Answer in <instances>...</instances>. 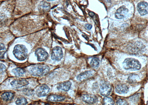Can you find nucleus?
Wrapping results in <instances>:
<instances>
[{
    "label": "nucleus",
    "instance_id": "nucleus-12",
    "mask_svg": "<svg viewBox=\"0 0 148 105\" xmlns=\"http://www.w3.org/2000/svg\"><path fill=\"white\" fill-rule=\"evenodd\" d=\"M116 93L119 94L127 93L129 91V88L127 85L125 84H120L117 85L115 88Z\"/></svg>",
    "mask_w": 148,
    "mask_h": 105
},
{
    "label": "nucleus",
    "instance_id": "nucleus-10",
    "mask_svg": "<svg viewBox=\"0 0 148 105\" xmlns=\"http://www.w3.org/2000/svg\"><path fill=\"white\" fill-rule=\"evenodd\" d=\"M29 84L28 81L25 79H19L12 81L10 85L12 87L17 89L27 86Z\"/></svg>",
    "mask_w": 148,
    "mask_h": 105
},
{
    "label": "nucleus",
    "instance_id": "nucleus-21",
    "mask_svg": "<svg viewBox=\"0 0 148 105\" xmlns=\"http://www.w3.org/2000/svg\"><path fill=\"white\" fill-rule=\"evenodd\" d=\"M103 104L104 105H114V102L113 99L110 98H108V97H105L103 99Z\"/></svg>",
    "mask_w": 148,
    "mask_h": 105
},
{
    "label": "nucleus",
    "instance_id": "nucleus-16",
    "mask_svg": "<svg viewBox=\"0 0 148 105\" xmlns=\"http://www.w3.org/2000/svg\"><path fill=\"white\" fill-rule=\"evenodd\" d=\"M65 97L62 96L52 94L47 98V100L50 102H59L64 100L65 99Z\"/></svg>",
    "mask_w": 148,
    "mask_h": 105
},
{
    "label": "nucleus",
    "instance_id": "nucleus-19",
    "mask_svg": "<svg viewBox=\"0 0 148 105\" xmlns=\"http://www.w3.org/2000/svg\"><path fill=\"white\" fill-rule=\"evenodd\" d=\"M100 61L98 58L94 57L91 60L90 62V65L93 68H96L98 67L99 65Z\"/></svg>",
    "mask_w": 148,
    "mask_h": 105
},
{
    "label": "nucleus",
    "instance_id": "nucleus-11",
    "mask_svg": "<svg viewBox=\"0 0 148 105\" xmlns=\"http://www.w3.org/2000/svg\"><path fill=\"white\" fill-rule=\"evenodd\" d=\"M137 10L140 15L144 16L148 13V4L145 2H141L138 4Z\"/></svg>",
    "mask_w": 148,
    "mask_h": 105
},
{
    "label": "nucleus",
    "instance_id": "nucleus-6",
    "mask_svg": "<svg viewBox=\"0 0 148 105\" xmlns=\"http://www.w3.org/2000/svg\"><path fill=\"white\" fill-rule=\"evenodd\" d=\"M37 57V60L39 61H43L46 60L48 56V54L46 51L43 48H38L35 52Z\"/></svg>",
    "mask_w": 148,
    "mask_h": 105
},
{
    "label": "nucleus",
    "instance_id": "nucleus-13",
    "mask_svg": "<svg viewBox=\"0 0 148 105\" xmlns=\"http://www.w3.org/2000/svg\"><path fill=\"white\" fill-rule=\"evenodd\" d=\"M71 85L72 83L71 82L66 81L59 84L57 86V89L59 91H68L71 88Z\"/></svg>",
    "mask_w": 148,
    "mask_h": 105
},
{
    "label": "nucleus",
    "instance_id": "nucleus-23",
    "mask_svg": "<svg viewBox=\"0 0 148 105\" xmlns=\"http://www.w3.org/2000/svg\"><path fill=\"white\" fill-rule=\"evenodd\" d=\"M116 104L117 105H128V104L127 102L125 100L121 99V98H119L117 101H116Z\"/></svg>",
    "mask_w": 148,
    "mask_h": 105
},
{
    "label": "nucleus",
    "instance_id": "nucleus-2",
    "mask_svg": "<svg viewBox=\"0 0 148 105\" xmlns=\"http://www.w3.org/2000/svg\"><path fill=\"white\" fill-rule=\"evenodd\" d=\"M123 65L124 69L126 70H138L141 68V64L139 61L132 58L125 59Z\"/></svg>",
    "mask_w": 148,
    "mask_h": 105
},
{
    "label": "nucleus",
    "instance_id": "nucleus-22",
    "mask_svg": "<svg viewBox=\"0 0 148 105\" xmlns=\"http://www.w3.org/2000/svg\"><path fill=\"white\" fill-rule=\"evenodd\" d=\"M17 105H26L27 104V100L24 98H18L16 101Z\"/></svg>",
    "mask_w": 148,
    "mask_h": 105
},
{
    "label": "nucleus",
    "instance_id": "nucleus-25",
    "mask_svg": "<svg viewBox=\"0 0 148 105\" xmlns=\"http://www.w3.org/2000/svg\"><path fill=\"white\" fill-rule=\"evenodd\" d=\"M86 27L88 30H90L92 28V26L90 24H87L86 25Z\"/></svg>",
    "mask_w": 148,
    "mask_h": 105
},
{
    "label": "nucleus",
    "instance_id": "nucleus-18",
    "mask_svg": "<svg viewBox=\"0 0 148 105\" xmlns=\"http://www.w3.org/2000/svg\"><path fill=\"white\" fill-rule=\"evenodd\" d=\"M12 72L15 76L18 77L23 76L25 73V70L22 68H16L12 70Z\"/></svg>",
    "mask_w": 148,
    "mask_h": 105
},
{
    "label": "nucleus",
    "instance_id": "nucleus-20",
    "mask_svg": "<svg viewBox=\"0 0 148 105\" xmlns=\"http://www.w3.org/2000/svg\"><path fill=\"white\" fill-rule=\"evenodd\" d=\"M6 52V49L3 43H0V59L4 58Z\"/></svg>",
    "mask_w": 148,
    "mask_h": 105
},
{
    "label": "nucleus",
    "instance_id": "nucleus-7",
    "mask_svg": "<svg viewBox=\"0 0 148 105\" xmlns=\"http://www.w3.org/2000/svg\"><path fill=\"white\" fill-rule=\"evenodd\" d=\"M50 92L49 87L44 84L38 88L36 91V94L39 97H45Z\"/></svg>",
    "mask_w": 148,
    "mask_h": 105
},
{
    "label": "nucleus",
    "instance_id": "nucleus-24",
    "mask_svg": "<svg viewBox=\"0 0 148 105\" xmlns=\"http://www.w3.org/2000/svg\"><path fill=\"white\" fill-rule=\"evenodd\" d=\"M6 67L3 64L0 63V73H3L6 70Z\"/></svg>",
    "mask_w": 148,
    "mask_h": 105
},
{
    "label": "nucleus",
    "instance_id": "nucleus-8",
    "mask_svg": "<svg viewBox=\"0 0 148 105\" xmlns=\"http://www.w3.org/2000/svg\"><path fill=\"white\" fill-rule=\"evenodd\" d=\"M129 10L125 6L119 8L115 14V17L116 19H121L125 18L127 15Z\"/></svg>",
    "mask_w": 148,
    "mask_h": 105
},
{
    "label": "nucleus",
    "instance_id": "nucleus-15",
    "mask_svg": "<svg viewBox=\"0 0 148 105\" xmlns=\"http://www.w3.org/2000/svg\"><path fill=\"white\" fill-rule=\"evenodd\" d=\"M51 8V5L46 1H42L38 6V10L40 12H44L48 11Z\"/></svg>",
    "mask_w": 148,
    "mask_h": 105
},
{
    "label": "nucleus",
    "instance_id": "nucleus-4",
    "mask_svg": "<svg viewBox=\"0 0 148 105\" xmlns=\"http://www.w3.org/2000/svg\"><path fill=\"white\" fill-rule=\"evenodd\" d=\"M112 90V87L109 83L104 81L100 82V91L102 96L104 97L108 96Z\"/></svg>",
    "mask_w": 148,
    "mask_h": 105
},
{
    "label": "nucleus",
    "instance_id": "nucleus-27",
    "mask_svg": "<svg viewBox=\"0 0 148 105\" xmlns=\"http://www.w3.org/2000/svg\"><path fill=\"white\" fill-rule=\"evenodd\" d=\"M47 1H55V0H47Z\"/></svg>",
    "mask_w": 148,
    "mask_h": 105
},
{
    "label": "nucleus",
    "instance_id": "nucleus-26",
    "mask_svg": "<svg viewBox=\"0 0 148 105\" xmlns=\"http://www.w3.org/2000/svg\"><path fill=\"white\" fill-rule=\"evenodd\" d=\"M89 15L91 17H92L94 16L95 15V14H94L93 12H90L89 13Z\"/></svg>",
    "mask_w": 148,
    "mask_h": 105
},
{
    "label": "nucleus",
    "instance_id": "nucleus-1",
    "mask_svg": "<svg viewBox=\"0 0 148 105\" xmlns=\"http://www.w3.org/2000/svg\"><path fill=\"white\" fill-rule=\"evenodd\" d=\"M50 68L45 65H36L29 67L28 72L35 77H41L47 74L49 72Z\"/></svg>",
    "mask_w": 148,
    "mask_h": 105
},
{
    "label": "nucleus",
    "instance_id": "nucleus-5",
    "mask_svg": "<svg viewBox=\"0 0 148 105\" xmlns=\"http://www.w3.org/2000/svg\"><path fill=\"white\" fill-rule=\"evenodd\" d=\"M63 52L60 47L56 46L53 49L51 53V58L53 61H59L62 58Z\"/></svg>",
    "mask_w": 148,
    "mask_h": 105
},
{
    "label": "nucleus",
    "instance_id": "nucleus-17",
    "mask_svg": "<svg viewBox=\"0 0 148 105\" xmlns=\"http://www.w3.org/2000/svg\"><path fill=\"white\" fill-rule=\"evenodd\" d=\"M14 94L13 93L10 92H7L2 94V98L5 102H8L12 100L14 98Z\"/></svg>",
    "mask_w": 148,
    "mask_h": 105
},
{
    "label": "nucleus",
    "instance_id": "nucleus-14",
    "mask_svg": "<svg viewBox=\"0 0 148 105\" xmlns=\"http://www.w3.org/2000/svg\"><path fill=\"white\" fill-rule=\"evenodd\" d=\"M94 73L92 71H86L80 73L77 77V79L79 81L87 79L93 75Z\"/></svg>",
    "mask_w": 148,
    "mask_h": 105
},
{
    "label": "nucleus",
    "instance_id": "nucleus-9",
    "mask_svg": "<svg viewBox=\"0 0 148 105\" xmlns=\"http://www.w3.org/2000/svg\"><path fill=\"white\" fill-rule=\"evenodd\" d=\"M82 98L84 102L88 104H93L98 100L96 96L92 94H84L82 96Z\"/></svg>",
    "mask_w": 148,
    "mask_h": 105
},
{
    "label": "nucleus",
    "instance_id": "nucleus-3",
    "mask_svg": "<svg viewBox=\"0 0 148 105\" xmlns=\"http://www.w3.org/2000/svg\"><path fill=\"white\" fill-rule=\"evenodd\" d=\"M13 53L16 58L20 61H23L27 58V50L23 45H17L14 47Z\"/></svg>",
    "mask_w": 148,
    "mask_h": 105
}]
</instances>
